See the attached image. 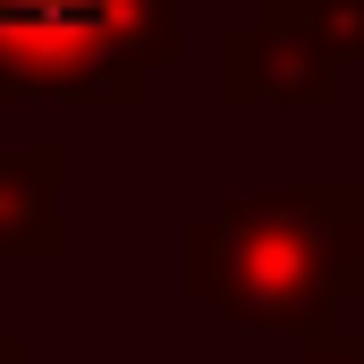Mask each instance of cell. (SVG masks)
<instances>
[{"instance_id": "6da1fadb", "label": "cell", "mask_w": 364, "mask_h": 364, "mask_svg": "<svg viewBox=\"0 0 364 364\" xmlns=\"http://www.w3.org/2000/svg\"><path fill=\"white\" fill-rule=\"evenodd\" d=\"M161 60H178L170 0H0V93L127 110Z\"/></svg>"}, {"instance_id": "7a4b0ae2", "label": "cell", "mask_w": 364, "mask_h": 364, "mask_svg": "<svg viewBox=\"0 0 364 364\" xmlns=\"http://www.w3.org/2000/svg\"><path fill=\"white\" fill-rule=\"evenodd\" d=\"M348 195H255V203H229L212 229H195L186 255H229L237 272L212 279L203 296H220L229 322H296V314H322V296L339 288V255L348 237L331 229Z\"/></svg>"}, {"instance_id": "3957f363", "label": "cell", "mask_w": 364, "mask_h": 364, "mask_svg": "<svg viewBox=\"0 0 364 364\" xmlns=\"http://www.w3.org/2000/svg\"><path fill=\"white\" fill-rule=\"evenodd\" d=\"M60 153H26V161H0V246H60L51 237V212H34V195H51Z\"/></svg>"}]
</instances>
